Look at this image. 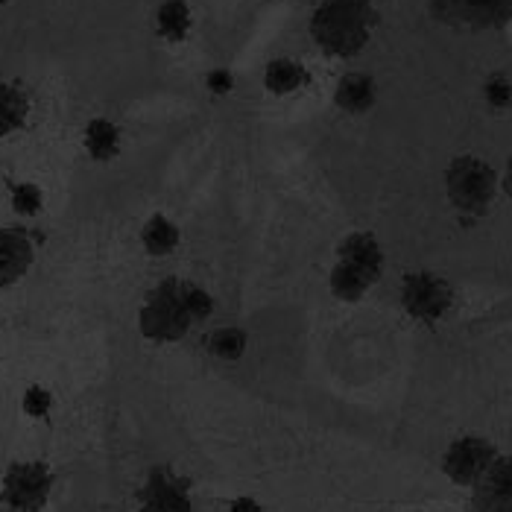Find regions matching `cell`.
I'll list each match as a JSON object with an SVG mask.
<instances>
[{"label":"cell","mask_w":512,"mask_h":512,"mask_svg":"<svg viewBox=\"0 0 512 512\" xmlns=\"http://www.w3.org/2000/svg\"><path fill=\"white\" fill-rule=\"evenodd\" d=\"M214 311V299L194 281L167 278L147 296L138 328L153 343H176Z\"/></svg>","instance_id":"obj_1"},{"label":"cell","mask_w":512,"mask_h":512,"mask_svg":"<svg viewBox=\"0 0 512 512\" xmlns=\"http://www.w3.org/2000/svg\"><path fill=\"white\" fill-rule=\"evenodd\" d=\"M378 24L372 0H319L311 15V39L325 56L355 59Z\"/></svg>","instance_id":"obj_2"},{"label":"cell","mask_w":512,"mask_h":512,"mask_svg":"<svg viewBox=\"0 0 512 512\" xmlns=\"http://www.w3.org/2000/svg\"><path fill=\"white\" fill-rule=\"evenodd\" d=\"M384 252L369 232H355L337 246V261L331 267V290L343 302H357L381 278Z\"/></svg>","instance_id":"obj_3"},{"label":"cell","mask_w":512,"mask_h":512,"mask_svg":"<svg viewBox=\"0 0 512 512\" xmlns=\"http://www.w3.org/2000/svg\"><path fill=\"white\" fill-rule=\"evenodd\" d=\"M445 191L451 205L466 217H483L498 191V173L477 156L454 158L445 170Z\"/></svg>","instance_id":"obj_4"},{"label":"cell","mask_w":512,"mask_h":512,"mask_svg":"<svg viewBox=\"0 0 512 512\" xmlns=\"http://www.w3.org/2000/svg\"><path fill=\"white\" fill-rule=\"evenodd\" d=\"M53 489V472L44 463H15L3 474V504L12 512H39L44 510Z\"/></svg>","instance_id":"obj_5"},{"label":"cell","mask_w":512,"mask_h":512,"mask_svg":"<svg viewBox=\"0 0 512 512\" xmlns=\"http://www.w3.org/2000/svg\"><path fill=\"white\" fill-rule=\"evenodd\" d=\"M401 305L419 322H439L454 305V290L434 273H410L401 284Z\"/></svg>","instance_id":"obj_6"},{"label":"cell","mask_w":512,"mask_h":512,"mask_svg":"<svg viewBox=\"0 0 512 512\" xmlns=\"http://www.w3.org/2000/svg\"><path fill=\"white\" fill-rule=\"evenodd\" d=\"M138 512H194L188 477L158 466L138 492Z\"/></svg>","instance_id":"obj_7"},{"label":"cell","mask_w":512,"mask_h":512,"mask_svg":"<svg viewBox=\"0 0 512 512\" xmlns=\"http://www.w3.org/2000/svg\"><path fill=\"white\" fill-rule=\"evenodd\" d=\"M492 463H495V448L486 439L463 436L448 445L442 457V472L460 486H472L477 480H483V474L489 472Z\"/></svg>","instance_id":"obj_8"},{"label":"cell","mask_w":512,"mask_h":512,"mask_svg":"<svg viewBox=\"0 0 512 512\" xmlns=\"http://www.w3.org/2000/svg\"><path fill=\"white\" fill-rule=\"evenodd\" d=\"M36 246L21 229H0V290L27 276L33 267Z\"/></svg>","instance_id":"obj_9"},{"label":"cell","mask_w":512,"mask_h":512,"mask_svg":"<svg viewBox=\"0 0 512 512\" xmlns=\"http://www.w3.org/2000/svg\"><path fill=\"white\" fill-rule=\"evenodd\" d=\"M378 100V88H375V79L363 71H349L343 74L337 88H334V103L349 112V115H366Z\"/></svg>","instance_id":"obj_10"},{"label":"cell","mask_w":512,"mask_h":512,"mask_svg":"<svg viewBox=\"0 0 512 512\" xmlns=\"http://www.w3.org/2000/svg\"><path fill=\"white\" fill-rule=\"evenodd\" d=\"M308 82H311L308 68H305L299 59H290V56H276V59H270L267 68H264V85H267V91L276 94V97L296 94V91H302Z\"/></svg>","instance_id":"obj_11"},{"label":"cell","mask_w":512,"mask_h":512,"mask_svg":"<svg viewBox=\"0 0 512 512\" xmlns=\"http://www.w3.org/2000/svg\"><path fill=\"white\" fill-rule=\"evenodd\" d=\"M194 30V12L188 0H161L156 9V33L164 41H185Z\"/></svg>","instance_id":"obj_12"},{"label":"cell","mask_w":512,"mask_h":512,"mask_svg":"<svg viewBox=\"0 0 512 512\" xmlns=\"http://www.w3.org/2000/svg\"><path fill=\"white\" fill-rule=\"evenodd\" d=\"M30 118V97L18 82L0 79V141L15 135Z\"/></svg>","instance_id":"obj_13"},{"label":"cell","mask_w":512,"mask_h":512,"mask_svg":"<svg viewBox=\"0 0 512 512\" xmlns=\"http://www.w3.org/2000/svg\"><path fill=\"white\" fill-rule=\"evenodd\" d=\"M82 141L94 161H112L120 150V129L109 118H94L88 120Z\"/></svg>","instance_id":"obj_14"},{"label":"cell","mask_w":512,"mask_h":512,"mask_svg":"<svg viewBox=\"0 0 512 512\" xmlns=\"http://www.w3.org/2000/svg\"><path fill=\"white\" fill-rule=\"evenodd\" d=\"M141 240H144V249L150 252V255H170L176 246H179V229H176V223H170L164 214H156V217H150L147 220V226H144V232H141Z\"/></svg>","instance_id":"obj_15"},{"label":"cell","mask_w":512,"mask_h":512,"mask_svg":"<svg viewBox=\"0 0 512 512\" xmlns=\"http://www.w3.org/2000/svg\"><path fill=\"white\" fill-rule=\"evenodd\" d=\"M246 346H249L246 331H243V328H235V325L220 328V331H214V334L208 337V352L214 357H220V360H229V363L246 355Z\"/></svg>","instance_id":"obj_16"},{"label":"cell","mask_w":512,"mask_h":512,"mask_svg":"<svg viewBox=\"0 0 512 512\" xmlns=\"http://www.w3.org/2000/svg\"><path fill=\"white\" fill-rule=\"evenodd\" d=\"M483 100L489 109H510L512 106V79L507 74H492L483 82Z\"/></svg>","instance_id":"obj_17"},{"label":"cell","mask_w":512,"mask_h":512,"mask_svg":"<svg viewBox=\"0 0 512 512\" xmlns=\"http://www.w3.org/2000/svg\"><path fill=\"white\" fill-rule=\"evenodd\" d=\"M41 188L33 182H21V185H12V208L21 214V217H33L41 211Z\"/></svg>","instance_id":"obj_18"},{"label":"cell","mask_w":512,"mask_h":512,"mask_svg":"<svg viewBox=\"0 0 512 512\" xmlns=\"http://www.w3.org/2000/svg\"><path fill=\"white\" fill-rule=\"evenodd\" d=\"M483 477H486V486H489V492H492V495H498V498H510L512 457H504V460H498V457H495V463L489 466V472L483 474Z\"/></svg>","instance_id":"obj_19"},{"label":"cell","mask_w":512,"mask_h":512,"mask_svg":"<svg viewBox=\"0 0 512 512\" xmlns=\"http://www.w3.org/2000/svg\"><path fill=\"white\" fill-rule=\"evenodd\" d=\"M21 407H24V413H27V416H33V419H44V416L50 413V407H53V395L47 393L44 387H30V390L24 393Z\"/></svg>","instance_id":"obj_20"},{"label":"cell","mask_w":512,"mask_h":512,"mask_svg":"<svg viewBox=\"0 0 512 512\" xmlns=\"http://www.w3.org/2000/svg\"><path fill=\"white\" fill-rule=\"evenodd\" d=\"M205 82H208V91H211V94H220V97L229 94V91L235 88V77H232V71H226V68L211 71Z\"/></svg>","instance_id":"obj_21"},{"label":"cell","mask_w":512,"mask_h":512,"mask_svg":"<svg viewBox=\"0 0 512 512\" xmlns=\"http://www.w3.org/2000/svg\"><path fill=\"white\" fill-rule=\"evenodd\" d=\"M229 512H261V504L255 498H249V495H240V498L232 501Z\"/></svg>","instance_id":"obj_22"},{"label":"cell","mask_w":512,"mask_h":512,"mask_svg":"<svg viewBox=\"0 0 512 512\" xmlns=\"http://www.w3.org/2000/svg\"><path fill=\"white\" fill-rule=\"evenodd\" d=\"M504 188H507V194L512 197V161L510 167H507V176H504Z\"/></svg>","instance_id":"obj_23"},{"label":"cell","mask_w":512,"mask_h":512,"mask_svg":"<svg viewBox=\"0 0 512 512\" xmlns=\"http://www.w3.org/2000/svg\"><path fill=\"white\" fill-rule=\"evenodd\" d=\"M0 3H3V0H0Z\"/></svg>","instance_id":"obj_24"}]
</instances>
